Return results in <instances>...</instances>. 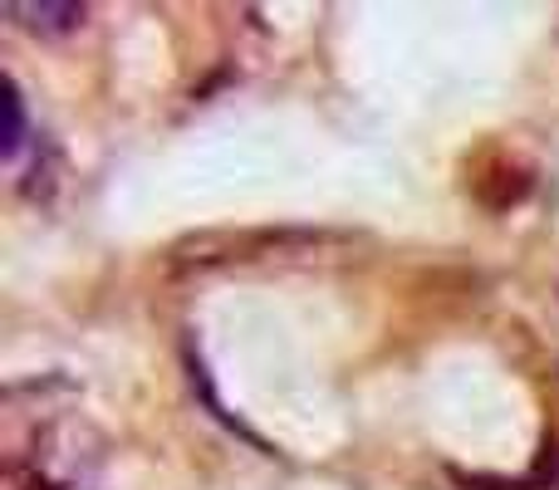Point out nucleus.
<instances>
[{"instance_id": "1", "label": "nucleus", "mask_w": 559, "mask_h": 490, "mask_svg": "<svg viewBox=\"0 0 559 490\" xmlns=\"http://www.w3.org/2000/svg\"><path fill=\"white\" fill-rule=\"evenodd\" d=\"M5 15H15L25 29H35V35H69V29L84 25L88 10L74 5V0H29V5H15L10 0Z\"/></svg>"}, {"instance_id": "2", "label": "nucleus", "mask_w": 559, "mask_h": 490, "mask_svg": "<svg viewBox=\"0 0 559 490\" xmlns=\"http://www.w3.org/2000/svg\"><path fill=\"white\" fill-rule=\"evenodd\" d=\"M5 138H0V153L5 157H15L20 153V143H25V94H20V84L5 74Z\"/></svg>"}]
</instances>
